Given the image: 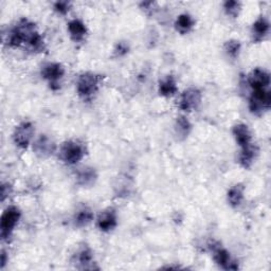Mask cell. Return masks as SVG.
I'll use <instances>...</instances> for the list:
<instances>
[{
  "mask_svg": "<svg viewBox=\"0 0 271 271\" xmlns=\"http://www.w3.org/2000/svg\"><path fill=\"white\" fill-rule=\"evenodd\" d=\"M36 32L35 24L24 18L8 34V45L19 47L23 44H28Z\"/></svg>",
  "mask_w": 271,
  "mask_h": 271,
  "instance_id": "1",
  "label": "cell"
},
{
  "mask_svg": "<svg viewBox=\"0 0 271 271\" xmlns=\"http://www.w3.org/2000/svg\"><path fill=\"white\" fill-rule=\"evenodd\" d=\"M101 81V76L87 72L82 74L76 83L77 93L84 100H88L98 91L99 84Z\"/></svg>",
  "mask_w": 271,
  "mask_h": 271,
  "instance_id": "2",
  "label": "cell"
},
{
  "mask_svg": "<svg viewBox=\"0 0 271 271\" xmlns=\"http://www.w3.org/2000/svg\"><path fill=\"white\" fill-rule=\"evenodd\" d=\"M271 106V94L266 89L254 90L249 100L250 111L259 115L264 111L268 110Z\"/></svg>",
  "mask_w": 271,
  "mask_h": 271,
  "instance_id": "3",
  "label": "cell"
},
{
  "mask_svg": "<svg viewBox=\"0 0 271 271\" xmlns=\"http://www.w3.org/2000/svg\"><path fill=\"white\" fill-rule=\"evenodd\" d=\"M61 159L68 164H76L85 156V150L82 144L76 141H68L63 144L60 152Z\"/></svg>",
  "mask_w": 271,
  "mask_h": 271,
  "instance_id": "4",
  "label": "cell"
},
{
  "mask_svg": "<svg viewBox=\"0 0 271 271\" xmlns=\"http://www.w3.org/2000/svg\"><path fill=\"white\" fill-rule=\"evenodd\" d=\"M22 213L16 207H9L2 216V222H0V229H2L3 239H8L11 236L15 226L21 219Z\"/></svg>",
  "mask_w": 271,
  "mask_h": 271,
  "instance_id": "5",
  "label": "cell"
},
{
  "mask_svg": "<svg viewBox=\"0 0 271 271\" xmlns=\"http://www.w3.org/2000/svg\"><path fill=\"white\" fill-rule=\"evenodd\" d=\"M65 74V68L59 63H48L44 65L42 75L50 84L52 89L60 88V81Z\"/></svg>",
  "mask_w": 271,
  "mask_h": 271,
  "instance_id": "6",
  "label": "cell"
},
{
  "mask_svg": "<svg viewBox=\"0 0 271 271\" xmlns=\"http://www.w3.org/2000/svg\"><path fill=\"white\" fill-rule=\"evenodd\" d=\"M34 127L30 122H23L15 128L13 139L15 144L21 149H27L33 137Z\"/></svg>",
  "mask_w": 271,
  "mask_h": 271,
  "instance_id": "7",
  "label": "cell"
},
{
  "mask_svg": "<svg viewBox=\"0 0 271 271\" xmlns=\"http://www.w3.org/2000/svg\"><path fill=\"white\" fill-rule=\"evenodd\" d=\"M201 103V92L197 88H189L183 91L180 96L179 107L183 111L196 109Z\"/></svg>",
  "mask_w": 271,
  "mask_h": 271,
  "instance_id": "8",
  "label": "cell"
},
{
  "mask_svg": "<svg viewBox=\"0 0 271 271\" xmlns=\"http://www.w3.org/2000/svg\"><path fill=\"white\" fill-rule=\"evenodd\" d=\"M33 150L38 157L46 158L51 156L55 152V144L49 137H47L46 134H42L41 137L34 142Z\"/></svg>",
  "mask_w": 271,
  "mask_h": 271,
  "instance_id": "9",
  "label": "cell"
},
{
  "mask_svg": "<svg viewBox=\"0 0 271 271\" xmlns=\"http://www.w3.org/2000/svg\"><path fill=\"white\" fill-rule=\"evenodd\" d=\"M248 83L254 90L266 89L270 84V76L267 71L260 68H256L250 73L248 77Z\"/></svg>",
  "mask_w": 271,
  "mask_h": 271,
  "instance_id": "10",
  "label": "cell"
},
{
  "mask_svg": "<svg viewBox=\"0 0 271 271\" xmlns=\"http://www.w3.org/2000/svg\"><path fill=\"white\" fill-rule=\"evenodd\" d=\"M213 257H214L215 263L225 270H236L238 269V264L231 257L230 253L227 250L216 248L213 251Z\"/></svg>",
  "mask_w": 271,
  "mask_h": 271,
  "instance_id": "11",
  "label": "cell"
},
{
  "mask_svg": "<svg viewBox=\"0 0 271 271\" xmlns=\"http://www.w3.org/2000/svg\"><path fill=\"white\" fill-rule=\"evenodd\" d=\"M96 224H98L99 229L103 232H109L113 230L115 227H117V224H118L117 213H115V211L112 209L104 211L100 214Z\"/></svg>",
  "mask_w": 271,
  "mask_h": 271,
  "instance_id": "12",
  "label": "cell"
},
{
  "mask_svg": "<svg viewBox=\"0 0 271 271\" xmlns=\"http://www.w3.org/2000/svg\"><path fill=\"white\" fill-rule=\"evenodd\" d=\"M233 134L236 142L241 149H245L251 145V133L247 125L237 124L233 127Z\"/></svg>",
  "mask_w": 271,
  "mask_h": 271,
  "instance_id": "13",
  "label": "cell"
},
{
  "mask_svg": "<svg viewBox=\"0 0 271 271\" xmlns=\"http://www.w3.org/2000/svg\"><path fill=\"white\" fill-rule=\"evenodd\" d=\"M68 31L74 42H82L87 34L86 26L80 19H73L68 24Z\"/></svg>",
  "mask_w": 271,
  "mask_h": 271,
  "instance_id": "14",
  "label": "cell"
},
{
  "mask_svg": "<svg viewBox=\"0 0 271 271\" xmlns=\"http://www.w3.org/2000/svg\"><path fill=\"white\" fill-rule=\"evenodd\" d=\"M96 173L94 169L91 168H84L81 171L77 172L76 180L77 183L82 187H90L96 180Z\"/></svg>",
  "mask_w": 271,
  "mask_h": 271,
  "instance_id": "15",
  "label": "cell"
},
{
  "mask_svg": "<svg viewBox=\"0 0 271 271\" xmlns=\"http://www.w3.org/2000/svg\"><path fill=\"white\" fill-rule=\"evenodd\" d=\"M268 32H269V23L267 19L264 17L258 18L252 27V35L254 42L263 41Z\"/></svg>",
  "mask_w": 271,
  "mask_h": 271,
  "instance_id": "16",
  "label": "cell"
},
{
  "mask_svg": "<svg viewBox=\"0 0 271 271\" xmlns=\"http://www.w3.org/2000/svg\"><path fill=\"white\" fill-rule=\"evenodd\" d=\"M177 83L172 75H168L159 83V93L162 96H172L177 92Z\"/></svg>",
  "mask_w": 271,
  "mask_h": 271,
  "instance_id": "17",
  "label": "cell"
},
{
  "mask_svg": "<svg viewBox=\"0 0 271 271\" xmlns=\"http://www.w3.org/2000/svg\"><path fill=\"white\" fill-rule=\"evenodd\" d=\"M257 155V149L254 145H249V147L241 149L240 155H239V163L241 164V167L244 168H250L252 166V163Z\"/></svg>",
  "mask_w": 271,
  "mask_h": 271,
  "instance_id": "18",
  "label": "cell"
},
{
  "mask_svg": "<svg viewBox=\"0 0 271 271\" xmlns=\"http://www.w3.org/2000/svg\"><path fill=\"white\" fill-rule=\"evenodd\" d=\"M244 199V187L241 185H236L232 187L228 192V201L230 205L236 208L238 207Z\"/></svg>",
  "mask_w": 271,
  "mask_h": 271,
  "instance_id": "19",
  "label": "cell"
},
{
  "mask_svg": "<svg viewBox=\"0 0 271 271\" xmlns=\"http://www.w3.org/2000/svg\"><path fill=\"white\" fill-rule=\"evenodd\" d=\"M76 260L77 263L81 265L82 269H93L92 266V260H93V256H92V252L89 248H83L82 250L79 251V253L76 254Z\"/></svg>",
  "mask_w": 271,
  "mask_h": 271,
  "instance_id": "20",
  "label": "cell"
},
{
  "mask_svg": "<svg viewBox=\"0 0 271 271\" xmlns=\"http://www.w3.org/2000/svg\"><path fill=\"white\" fill-rule=\"evenodd\" d=\"M193 26H194V21L189 14H181L175 23L176 30L181 34L188 33Z\"/></svg>",
  "mask_w": 271,
  "mask_h": 271,
  "instance_id": "21",
  "label": "cell"
},
{
  "mask_svg": "<svg viewBox=\"0 0 271 271\" xmlns=\"http://www.w3.org/2000/svg\"><path fill=\"white\" fill-rule=\"evenodd\" d=\"M75 225L77 227H84L87 226L91 222V220L93 219V214L92 212L89 209H83L81 211H79V213L75 215Z\"/></svg>",
  "mask_w": 271,
  "mask_h": 271,
  "instance_id": "22",
  "label": "cell"
},
{
  "mask_svg": "<svg viewBox=\"0 0 271 271\" xmlns=\"http://www.w3.org/2000/svg\"><path fill=\"white\" fill-rule=\"evenodd\" d=\"M192 128V125L190 121L186 117H179L176 121V130L179 136H182L183 138L188 137Z\"/></svg>",
  "mask_w": 271,
  "mask_h": 271,
  "instance_id": "23",
  "label": "cell"
},
{
  "mask_svg": "<svg viewBox=\"0 0 271 271\" xmlns=\"http://www.w3.org/2000/svg\"><path fill=\"white\" fill-rule=\"evenodd\" d=\"M225 49H226L228 55L235 59V57L238 56V53L240 51V44L237 41H233V40L229 41L225 45Z\"/></svg>",
  "mask_w": 271,
  "mask_h": 271,
  "instance_id": "24",
  "label": "cell"
},
{
  "mask_svg": "<svg viewBox=\"0 0 271 271\" xmlns=\"http://www.w3.org/2000/svg\"><path fill=\"white\" fill-rule=\"evenodd\" d=\"M224 8L226 10V13L232 17H236L239 13L240 10V4L237 2H227L224 5Z\"/></svg>",
  "mask_w": 271,
  "mask_h": 271,
  "instance_id": "25",
  "label": "cell"
},
{
  "mask_svg": "<svg viewBox=\"0 0 271 271\" xmlns=\"http://www.w3.org/2000/svg\"><path fill=\"white\" fill-rule=\"evenodd\" d=\"M70 6H71V4L68 3V2H57L54 4V10L57 13L65 15L69 12Z\"/></svg>",
  "mask_w": 271,
  "mask_h": 271,
  "instance_id": "26",
  "label": "cell"
},
{
  "mask_svg": "<svg viewBox=\"0 0 271 271\" xmlns=\"http://www.w3.org/2000/svg\"><path fill=\"white\" fill-rule=\"evenodd\" d=\"M128 50H129V48H128V46L126 44H125V43H119L117 45V47H115L114 52L118 56H123V55H125L128 52Z\"/></svg>",
  "mask_w": 271,
  "mask_h": 271,
  "instance_id": "27",
  "label": "cell"
},
{
  "mask_svg": "<svg viewBox=\"0 0 271 271\" xmlns=\"http://www.w3.org/2000/svg\"><path fill=\"white\" fill-rule=\"evenodd\" d=\"M11 192H12V187L10 186L9 183H4L2 187V200L5 201V199L11 194Z\"/></svg>",
  "mask_w": 271,
  "mask_h": 271,
  "instance_id": "28",
  "label": "cell"
},
{
  "mask_svg": "<svg viewBox=\"0 0 271 271\" xmlns=\"http://www.w3.org/2000/svg\"><path fill=\"white\" fill-rule=\"evenodd\" d=\"M7 264V253L5 252V251H3L2 253V268H5Z\"/></svg>",
  "mask_w": 271,
  "mask_h": 271,
  "instance_id": "29",
  "label": "cell"
}]
</instances>
